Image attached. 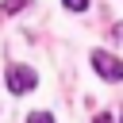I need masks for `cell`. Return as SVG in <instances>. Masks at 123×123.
<instances>
[{
    "mask_svg": "<svg viewBox=\"0 0 123 123\" xmlns=\"http://www.w3.org/2000/svg\"><path fill=\"white\" fill-rule=\"evenodd\" d=\"M23 4H27V0H8V4H4V12H19Z\"/></svg>",
    "mask_w": 123,
    "mask_h": 123,
    "instance_id": "cell-5",
    "label": "cell"
},
{
    "mask_svg": "<svg viewBox=\"0 0 123 123\" xmlns=\"http://www.w3.org/2000/svg\"><path fill=\"white\" fill-rule=\"evenodd\" d=\"M27 123H54V115H50V111H31Z\"/></svg>",
    "mask_w": 123,
    "mask_h": 123,
    "instance_id": "cell-3",
    "label": "cell"
},
{
    "mask_svg": "<svg viewBox=\"0 0 123 123\" xmlns=\"http://www.w3.org/2000/svg\"><path fill=\"white\" fill-rule=\"evenodd\" d=\"M92 69L104 77V81H123V62L108 50H92Z\"/></svg>",
    "mask_w": 123,
    "mask_h": 123,
    "instance_id": "cell-2",
    "label": "cell"
},
{
    "mask_svg": "<svg viewBox=\"0 0 123 123\" xmlns=\"http://www.w3.org/2000/svg\"><path fill=\"white\" fill-rule=\"evenodd\" d=\"M35 85H38L35 69H27V65H8V92H12V96H23V92H31Z\"/></svg>",
    "mask_w": 123,
    "mask_h": 123,
    "instance_id": "cell-1",
    "label": "cell"
},
{
    "mask_svg": "<svg viewBox=\"0 0 123 123\" xmlns=\"http://www.w3.org/2000/svg\"><path fill=\"white\" fill-rule=\"evenodd\" d=\"M62 4H65L69 12H85V8H88V0H62Z\"/></svg>",
    "mask_w": 123,
    "mask_h": 123,
    "instance_id": "cell-4",
    "label": "cell"
},
{
    "mask_svg": "<svg viewBox=\"0 0 123 123\" xmlns=\"http://www.w3.org/2000/svg\"><path fill=\"white\" fill-rule=\"evenodd\" d=\"M111 38H123V23H115V27H111Z\"/></svg>",
    "mask_w": 123,
    "mask_h": 123,
    "instance_id": "cell-6",
    "label": "cell"
},
{
    "mask_svg": "<svg viewBox=\"0 0 123 123\" xmlns=\"http://www.w3.org/2000/svg\"><path fill=\"white\" fill-rule=\"evenodd\" d=\"M92 123H111V115H104V111H100V115H96Z\"/></svg>",
    "mask_w": 123,
    "mask_h": 123,
    "instance_id": "cell-7",
    "label": "cell"
}]
</instances>
